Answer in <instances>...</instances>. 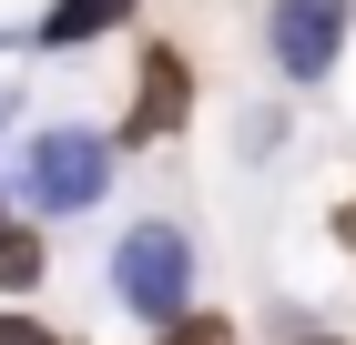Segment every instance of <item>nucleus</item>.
Returning <instances> with one entry per match:
<instances>
[{
	"mask_svg": "<svg viewBox=\"0 0 356 345\" xmlns=\"http://www.w3.org/2000/svg\"><path fill=\"white\" fill-rule=\"evenodd\" d=\"M112 285H122L133 315H153V325L173 335V325H193V315H184V294H193V244L173 234V224H133L122 254H112Z\"/></svg>",
	"mask_w": 356,
	"mask_h": 345,
	"instance_id": "obj_1",
	"label": "nucleus"
},
{
	"mask_svg": "<svg viewBox=\"0 0 356 345\" xmlns=\"http://www.w3.org/2000/svg\"><path fill=\"white\" fill-rule=\"evenodd\" d=\"M102 183H112L102 133H41V142H31V203H41V213H82V203H102Z\"/></svg>",
	"mask_w": 356,
	"mask_h": 345,
	"instance_id": "obj_2",
	"label": "nucleus"
},
{
	"mask_svg": "<svg viewBox=\"0 0 356 345\" xmlns=\"http://www.w3.org/2000/svg\"><path fill=\"white\" fill-rule=\"evenodd\" d=\"M346 51V0H275V61L296 81H316Z\"/></svg>",
	"mask_w": 356,
	"mask_h": 345,
	"instance_id": "obj_3",
	"label": "nucleus"
},
{
	"mask_svg": "<svg viewBox=\"0 0 356 345\" xmlns=\"http://www.w3.org/2000/svg\"><path fill=\"white\" fill-rule=\"evenodd\" d=\"M184 102H193V81H184V51H143V102H133V133H143V142L184 133Z\"/></svg>",
	"mask_w": 356,
	"mask_h": 345,
	"instance_id": "obj_4",
	"label": "nucleus"
},
{
	"mask_svg": "<svg viewBox=\"0 0 356 345\" xmlns=\"http://www.w3.org/2000/svg\"><path fill=\"white\" fill-rule=\"evenodd\" d=\"M133 10V0H51V21H41V41H92V31H112Z\"/></svg>",
	"mask_w": 356,
	"mask_h": 345,
	"instance_id": "obj_5",
	"label": "nucleus"
},
{
	"mask_svg": "<svg viewBox=\"0 0 356 345\" xmlns=\"http://www.w3.org/2000/svg\"><path fill=\"white\" fill-rule=\"evenodd\" d=\"M31 274H41V244L0 224V285H31Z\"/></svg>",
	"mask_w": 356,
	"mask_h": 345,
	"instance_id": "obj_6",
	"label": "nucleus"
},
{
	"mask_svg": "<svg viewBox=\"0 0 356 345\" xmlns=\"http://www.w3.org/2000/svg\"><path fill=\"white\" fill-rule=\"evenodd\" d=\"M0 345H61L51 325H31V315H0Z\"/></svg>",
	"mask_w": 356,
	"mask_h": 345,
	"instance_id": "obj_7",
	"label": "nucleus"
},
{
	"mask_svg": "<svg viewBox=\"0 0 356 345\" xmlns=\"http://www.w3.org/2000/svg\"><path fill=\"white\" fill-rule=\"evenodd\" d=\"M163 345H234V335H224V325H214V315H193V325H173V335H163Z\"/></svg>",
	"mask_w": 356,
	"mask_h": 345,
	"instance_id": "obj_8",
	"label": "nucleus"
},
{
	"mask_svg": "<svg viewBox=\"0 0 356 345\" xmlns=\"http://www.w3.org/2000/svg\"><path fill=\"white\" fill-rule=\"evenodd\" d=\"M336 234H346V244H356V203H346V213H336Z\"/></svg>",
	"mask_w": 356,
	"mask_h": 345,
	"instance_id": "obj_9",
	"label": "nucleus"
},
{
	"mask_svg": "<svg viewBox=\"0 0 356 345\" xmlns=\"http://www.w3.org/2000/svg\"><path fill=\"white\" fill-rule=\"evenodd\" d=\"M0 122H10V92H0Z\"/></svg>",
	"mask_w": 356,
	"mask_h": 345,
	"instance_id": "obj_10",
	"label": "nucleus"
}]
</instances>
